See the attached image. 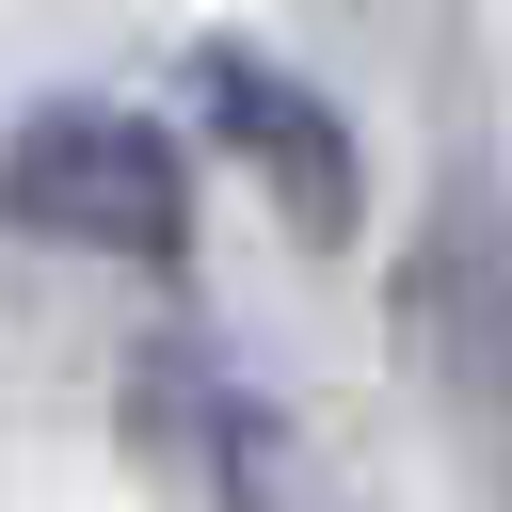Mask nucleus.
I'll return each mask as SVG.
<instances>
[{
	"label": "nucleus",
	"instance_id": "1",
	"mask_svg": "<svg viewBox=\"0 0 512 512\" xmlns=\"http://www.w3.org/2000/svg\"><path fill=\"white\" fill-rule=\"evenodd\" d=\"M0 240L96 256V272H176L192 256V144L128 96H32L0 128Z\"/></svg>",
	"mask_w": 512,
	"mask_h": 512
},
{
	"label": "nucleus",
	"instance_id": "2",
	"mask_svg": "<svg viewBox=\"0 0 512 512\" xmlns=\"http://www.w3.org/2000/svg\"><path fill=\"white\" fill-rule=\"evenodd\" d=\"M400 352H416V384L512 464V192H496L480 160H448L432 208H416V256H400Z\"/></svg>",
	"mask_w": 512,
	"mask_h": 512
},
{
	"label": "nucleus",
	"instance_id": "3",
	"mask_svg": "<svg viewBox=\"0 0 512 512\" xmlns=\"http://www.w3.org/2000/svg\"><path fill=\"white\" fill-rule=\"evenodd\" d=\"M192 128L272 192V224L304 240V256H336L352 224H368V160H352V112L304 80V64H272V48H240V32H208L192 48Z\"/></svg>",
	"mask_w": 512,
	"mask_h": 512
},
{
	"label": "nucleus",
	"instance_id": "4",
	"mask_svg": "<svg viewBox=\"0 0 512 512\" xmlns=\"http://www.w3.org/2000/svg\"><path fill=\"white\" fill-rule=\"evenodd\" d=\"M144 448H176L224 512H288V448H272V400H240V384H208L192 352H160L144 368Z\"/></svg>",
	"mask_w": 512,
	"mask_h": 512
}]
</instances>
